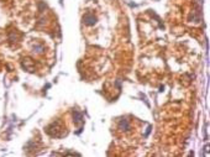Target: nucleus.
Returning a JSON list of instances; mask_svg holds the SVG:
<instances>
[{"instance_id":"1","label":"nucleus","mask_w":210,"mask_h":157,"mask_svg":"<svg viewBox=\"0 0 210 157\" xmlns=\"http://www.w3.org/2000/svg\"><path fill=\"white\" fill-rule=\"evenodd\" d=\"M84 22H85L87 25H93V24L95 22V18H94V16H90V15H87V16L84 18Z\"/></svg>"}]
</instances>
